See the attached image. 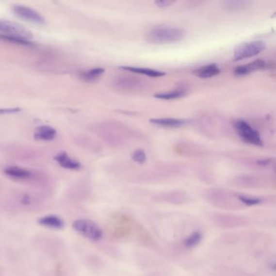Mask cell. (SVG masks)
Instances as JSON below:
<instances>
[{"label": "cell", "instance_id": "7c38bea8", "mask_svg": "<svg viewBox=\"0 0 276 276\" xmlns=\"http://www.w3.org/2000/svg\"><path fill=\"white\" fill-rule=\"evenodd\" d=\"M265 66H266V64L263 60L258 59V60L252 62L250 64H246L245 66H238L235 69L234 73L237 76H245L254 71L263 69Z\"/></svg>", "mask_w": 276, "mask_h": 276}, {"label": "cell", "instance_id": "e0dca14e", "mask_svg": "<svg viewBox=\"0 0 276 276\" xmlns=\"http://www.w3.org/2000/svg\"><path fill=\"white\" fill-rule=\"evenodd\" d=\"M186 94L185 90L176 89V90L169 91L166 93H157L154 97L157 99H161V100H170L183 97L184 96H186Z\"/></svg>", "mask_w": 276, "mask_h": 276}, {"label": "cell", "instance_id": "d6986e66", "mask_svg": "<svg viewBox=\"0 0 276 276\" xmlns=\"http://www.w3.org/2000/svg\"><path fill=\"white\" fill-rule=\"evenodd\" d=\"M203 238V235L200 232H195L190 235L184 242V244L186 248H194L200 243L201 240Z\"/></svg>", "mask_w": 276, "mask_h": 276}, {"label": "cell", "instance_id": "52a82bcc", "mask_svg": "<svg viewBox=\"0 0 276 276\" xmlns=\"http://www.w3.org/2000/svg\"><path fill=\"white\" fill-rule=\"evenodd\" d=\"M13 11L16 16L28 22L42 25L45 24V19L38 12L26 6L14 5Z\"/></svg>", "mask_w": 276, "mask_h": 276}, {"label": "cell", "instance_id": "3957f363", "mask_svg": "<svg viewBox=\"0 0 276 276\" xmlns=\"http://www.w3.org/2000/svg\"><path fill=\"white\" fill-rule=\"evenodd\" d=\"M0 34L32 41V32L18 23L11 20H0Z\"/></svg>", "mask_w": 276, "mask_h": 276}, {"label": "cell", "instance_id": "5bb4252c", "mask_svg": "<svg viewBox=\"0 0 276 276\" xmlns=\"http://www.w3.org/2000/svg\"><path fill=\"white\" fill-rule=\"evenodd\" d=\"M120 69L125 70V71L133 72V73L141 74L144 76H150V77H162L165 75L164 72L161 71H157L154 69L146 68V67H137V66H121Z\"/></svg>", "mask_w": 276, "mask_h": 276}, {"label": "cell", "instance_id": "9c48e42d", "mask_svg": "<svg viewBox=\"0 0 276 276\" xmlns=\"http://www.w3.org/2000/svg\"><path fill=\"white\" fill-rule=\"evenodd\" d=\"M57 135L56 130L50 126H40L35 129L34 138L37 140L42 141H51L54 140Z\"/></svg>", "mask_w": 276, "mask_h": 276}, {"label": "cell", "instance_id": "30bf717a", "mask_svg": "<svg viewBox=\"0 0 276 276\" xmlns=\"http://www.w3.org/2000/svg\"><path fill=\"white\" fill-rule=\"evenodd\" d=\"M150 122L159 127H169V128H180L186 124V120L173 118V117L152 118L150 119Z\"/></svg>", "mask_w": 276, "mask_h": 276}, {"label": "cell", "instance_id": "ba28073f", "mask_svg": "<svg viewBox=\"0 0 276 276\" xmlns=\"http://www.w3.org/2000/svg\"><path fill=\"white\" fill-rule=\"evenodd\" d=\"M54 161L64 169H71V170H77L81 168V164L76 160L70 157L66 152H61L54 157Z\"/></svg>", "mask_w": 276, "mask_h": 276}, {"label": "cell", "instance_id": "603a6c76", "mask_svg": "<svg viewBox=\"0 0 276 276\" xmlns=\"http://www.w3.org/2000/svg\"><path fill=\"white\" fill-rule=\"evenodd\" d=\"M175 3V1H171V0H157L155 1V4L158 8H168L169 6L173 5Z\"/></svg>", "mask_w": 276, "mask_h": 276}, {"label": "cell", "instance_id": "9a60e30c", "mask_svg": "<svg viewBox=\"0 0 276 276\" xmlns=\"http://www.w3.org/2000/svg\"><path fill=\"white\" fill-rule=\"evenodd\" d=\"M39 225L45 227H51L55 229H61L64 227V223L61 218L54 215H49L43 216L38 220Z\"/></svg>", "mask_w": 276, "mask_h": 276}, {"label": "cell", "instance_id": "277c9868", "mask_svg": "<svg viewBox=\"0 0 276 276\" xmlns=\"http://www.w3.org/2000/svg\"><path fill=\"white\" fill-rule=\"evenodd\" d=\"M234 128L237 134L242 140L250 145L261 147L263 146V141L261 140V135L259 131L254 129L248 122L244 120H238L234 122Z\"/></svg>", "mask_w": 276, "mask_h": 276}, {"label": "cell", "instance_id": "ffe728a7", "mask_svg": "<svg viewBox=\"0 0 276 276\" xmlns=\"http://www.w3.org/2000/svg\"><path fill=\"white\" fill-rule=\"evenodd\" d=\"M0 39L9 42L11 43H15V44L23 45V46H33L34 43L32 41L29 40L21 39V38H17V37H8L6 35L0 34Z\"/></svg>", "mask_w": 276, "mask_h": 276}, {"label": "cell", "instance_id": "7a4b0ae2", "mask_svg": "<svg viewBox=\"0 0 276 276\" xmlns=\"http://www.w3.org/2000/svg\"><path fill=\"white\" fill-rule=\"evenodd\" d=\"M72 227L76 232L93 242H97L103 237V231L100 226L90 220L80 219L76 220L72 224Z\"/></svg>", "mask_w": 276, "mask_h": 276}, {"label": "cell", "instance_id": "cb8c5ba5", "mask_svg": "<svg viewBox=\"0 0 276 276\" xmlns=\"http://www.w3.org/2000/svg\"><path fill=\"white\" fill-rule=\"evenodd\" d=\"M20 109L19 108H12V109H0V114H15L20 112Z\"/></svg>", "mask_w": 276, "mask_h": 276}, {"label": "cell", "instance_id": "8992f818", "mask_svg": "<svg viewBox=\"0 0 276 276\" xmlns=\"http://www.w3.org/2000/svg\"><path fill=\"white\" fill-rule=\"evenodd\" d=\"M112 84L114 88L122 91L140 90L145 85L141 79L130 76H117L114 79Z\"/></svg>", "mask_w": 276, "mask_h": 276}, {"label": "cell", "instance_id": "ac0fdd59", "mask_svg": "<svg viewBox=\"0 0 276 276\" xmlns=\"http://www.w3.org/2000/svg\"><path fill=\"white\" fill-rule=\"evenodd\" d=\"M104 73H105V69L98 67V68H93L88 71H83L81 74V79H83V81L93 82L97 80Z\"/></svg>", "mask_w": 276, "mask_h": 276}, {"label": "cell", "instance_id": "44dd1931", "mask_svg": "<svg viewBox=\"0 0 276 276\" xmlns=\"http://www.w3.org/2000/svg\"><path fill=\"white\" fill-rule=\"evenodd\" d=\"M237 198L241 203L246 206L258 205L259 203H261V199L259 198H252V197H248V196L245 195H238Z\"/></svg>", "mask_w": 276, "mask_h": 276}, {"label": "cell", "instance_id": "5b68a950", "mask_svg": "<svg viewBox=\"0 0 276 276\" xmlns=\"http://www.w3.org/2000/svg\"><path fill=\"white\" fill-rule=\"evenodd\" d=\"M266 48V43L262 41L245 42L236 47L233 54L234 61H241L260 54Z\"/></svg>", "mask_w": 276, "mask_h": 276}, {"label": "cell", "instance_id": "7402d4cb", "mask_svg": "<svg viewBox=\"0 0 276 276\" xmlns=\"http://www.w3.org/2000/svg\"><path fill=\"white\" fill-rule=\"evenodd\" d=\"M131 158L138 164H144L147 161V156L144 150L138 149L134 151L131 155Z\"/></svg>", "mask_w": 276, "mask_h": 276}, {"label": "cell", "instance_id": "8fae6325", "mask_svg": "<svg viewBox=\"0 0 276 276\" xmlns=\"http://www.w3.org/2000/svg\"><path fill=\"white\" fill-rule=\"evenodd\" d=\"M251 4V2L246 0H227L221 2V7L223 9L227 12H240V11L245 10L249 8Z\"/></svg>", "mask_w": 276, "mask_h": 276}, {"label": "cell", "instance_id": "6da1fadb", "mask_svg": "<svg viewBox=\"0 0 276 276\" xmlns=\"http://www.w3.org/2000/svg\"><path fill=\"white\" fill-rule=\"evenodd\" d=\"M185 34L186 32L181 28L156 27L146 32L145 39L151 44H173L183 39Z\"/></svg>", "mask_w": 276, "mask_h": 276}, {"label": "cell", "instance_id": "2e32d148", "mask_svg": "<svg viewBox=\"0 0 276 276\" xmlns=\"http://www.w3.org/2000/svg\"><path fill=\"white\" fill-rule=\"evenodd\" d=\"M4 173L10 178L16 179H30L32 174L30 170L19 166H9L4 169Z\"/></svg>", "mask_w": 276, "mask_h": 276}, {"label": "cell", "instance_id": "4fadbf2b", "mask_svg": "<svg viewBox=\"0 0 276 276\" xmlns=\"http://www.w3.org/2000/svg\"><path fill=\"white\" fill-rule=\"evenodd\" d=\"M220 73V70L215 64H208L207 66H201L194 71V74L197 77L201 79H208L217 76Z\"/></svg>", "mask_w": 276, "mask_h": 276}]
</instances>
